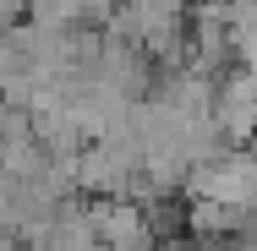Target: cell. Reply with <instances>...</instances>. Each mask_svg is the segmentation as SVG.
I'll use <instances>...</instances> for the list:
<instances>
[{
  "label": "cell",
  "instance_id": "obj_1",
  "mask_svg": "<svg viewBox=\"0 0 257 251\" xmlns=\"http://www.w3.org/2000/svg\"><path fill=\"white\" fill-rule=\"evenodd\" d=\"M186 197H203V202H224V207H252L257 197V164L246 148H219L197 158L181 180Z\"/></svg>",
  "mask_w": 257,
  "mask_h": 251
}]
</instances>
